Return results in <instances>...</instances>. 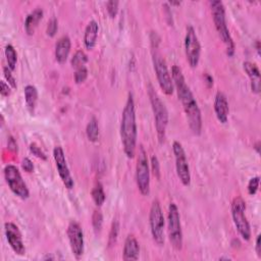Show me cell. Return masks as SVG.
Returning <instances> with one entry per match:
<instances>
[{"mask_svg":"<svg viewBox=\"0 0 261 261\" xmlns=\"http://www.w3.org/2000/svg\"><path fill=\"white\" fill-rule=\"evenodd\" d=\"M8 149H10L12 151H18V145H16V141H14V139L12 138V137H10L8 138Z\"/></svg>","mask_w":261,"mask_h":261,"instance_id":"cell-39","label":"cell"},{"mask_svg":"<svg viewBox=\"0 0 261 261\" xmlns=\"http://www.w3.org/2000/svg\"><path fill=\"white\" fill-rule=\"evenodd\" d=\"M168 4H170V6H180V2H170Z\"/></svg>","mask_w":261,"mask_h":261,"instance_id":"cell-41","label":"cell"},{"mask_svg":"<svg viewBox=\"0 0 261 261\" xmlns=\"http://www.w3.org/2000/svg\"><path fill=\"white\" fill-rule=\"evenodd\" d=\"M58 30V22L56 18H52L47 24L46 33L49 37H54Z\"/></svg>","mask_w":261,"mask_h":261,"instance_id":"cell-30","label":"cell"},{"mask_svg":"<svg viewBox=\"0 0 261 261\" xmlns=\"http://www.w3.org/2000/svg\"><path fill=\"white\" fill-rule=\"evenodd\" d=\"M92 198H93V201L94 203L96 204V206L100 207L104 201H106V193H104V189H103V186L101 185V182H97L93 190H92Z\"/></svg>","mask_w":261,"mask_h":261,"instance_id":"cell-24","label":"cell"},{"mask_svg":"<svg viewBox=\"0 0 261 261\" xmlns=\"http://www.w3.org/2000/svg\"><path fill=\"white\" fill-rule=\"evenodd\" d=\"M4 178L10 191L18 198L26 200L30 196V191L27 184L22 180L20 170L14 164H8L4 168Z\"/></svg>","mask_w":261,"mask_h":261,"instance_id":"cell-10","label":"cell"},{"mask_svg":"<svg viewBox=\"0 0 261 261\" xmlns=\"http://www.w3.org/2000/svg\"><path fill=\"white\" fill-rule=\"evenodd\" d=\"M172 78L174 82V87L176 88L178 100L180 101L182 108L186 114L189 126L193 134L199 136L202 132V114L198 106V103L190 89L187 85L185 76L180 66L176 64L172 68Z\"/></svg>","mask_w":261,"mask_h":261,"instance_id":"cell-1","label":"cell"},{"mask_svg":"<svg viewBox=\"0 0 261 261\" xmlns=\"http://www.w3.org/2000/svg\"><path fill=\"white\" fill-rule=\"evenodd\" d=\"M22 168L26 172H34V164L32 160L28 158H24L22 162Z\"/></svg>","mask_w":261,"mask_h":261,"instance_id":"cell-36","label":"cell"},{"mask_svg":"<svg viewBox=\"0 0 261 261\" xmlns=\"http://www.w3.org/2000/svg\"><path fill=\"white\" fill-rule=\"evenodd\" d=\"M230 212L234 226L244 241H250L251 228L246 216V203L240 196L234 197L230 204Z\"/></svg>","mask_w":261,"mask_h":261,"instance_id":"cell-6","label":"cell"},{"mask_svg":"<svg viewBox=\"0 0 261 261\" xmlns=\"http://www.w3.org/2000/svg\"><path fill=\"white\" fill-rule=\"evenodd\" d=\"M136 184L139 192L143 196L150 193V168L147 153L142 145L139 146V152L136 164Z\"/></svg>","mask_w":261,"mask_h":261,"instance_id":"cell-9","label":"cell"},{"mask_svg":"<svg viewBox=\"0 0 261 261\" xmlns=\"http://www.w3.org/2000/svg\"><path fill=\"white\" fill-rule=\"evenodd\" d=\"M0 87H2V89H0V93H2V95L4 97H8L12 93V90H10V86L6 83V81H2V83H0Z\"/></svg>","mask_w":261,"mask_h":261,"instance_id":"cell-37","label":"cell"},{"mask_svg":"<svg viewBox=\"0 0 261 261\" xmlns=\"http://www.w3.org/2000/svg\"><path fill=\"white\" fill-rule=\"evenodd\" d=\"M256 47H257V51H258V54H259V52H260V42L259 41L256 42Z\"/></svg>","mask_w":261,"mask_h":261,"instance_id":"cell-42","label":"cell"},{"mask_svg":"<svg viewBox=\"0 0 261 261\" xmlns=\"http://www.w3.org/2000/svg\"><path fill=\"white\" fill-rule=\"evenodd\" d=\"M254 148L256 149L257 153L259 154V152H260V142H257V143L254 145Z\"/></svg>","mask_w":261,"mask_h":261,"instance_id":"cell-40","label":"cell"},{"mask_svg":"<svg viewBox=\"0 0 261 261\" xmlns=\"http://www.w3.org/2000/svg\"><path fill=\"white\" fill-rule=\"evenodd\" d=\"M72 48V42L68 36H62L58 39V41L56 44V60L58 64H64L70 56Z\"/></svg>","mask_w":261,"mask_h":261,"instance_id":"cell-18","label":"cell"},{"mask_svg":"<svg viewBox=\"0 0 261 261\" xmlns=\"http://www.w3.org/2000/svg\"><path fill=\"white\" fill-rule=\"evenodd\" d=\"M118 2H114V0H110L106 4V10L112 18H114L118 12Z\"/></svg>","mask_w":261,"mask_h":261,"instance_id":"cell-34","label":"cell"},{"mask_svg":"<svg viewBox=\"0 0 261 261\" xmlns=\"http://www.w3.org/2000/svg\"><path fill=\"white\" fill-rule=\"evenodd\" d=\"M68 238L70 250L76 259H80L84 254V232L81 226L76 222H70L68 226Z\"/></svg>","mask_w":261,"mask_h":261,"instance_id":"cell-13","label":"cell"},{"mask_svg":"<svg viewBox=\"0 0 261 261\" xmlns=\"http://www.w3.org/2000/svg\"><path fill=\"white\" fill-rule=\"evenodd\" d=\"M147 92L151 103V108L154 114L156 133H158V138L160 143L162 144L166 137V128L168 124V112L166 104L162 102L160 95L155 91L152 84L150 83L147 86Z\"/></svg>","mask_w":261,"mask_h":261,"instance_id":"cell-3","label":"cell"},{"mask_svg":"<svg viewBox=\"0 0 261 261\" xmlns=\"http://www.w3.org/2000/svg\"><path fill=\"white\" fill-rule=\"evenodd\" d=\"M172 152L174 155L178 178L182 185L185 187H189L191 184V172L184 147L180 142L174 141L172 144Z\"/></svg>","mask_w":261,"mask_h":261,"instance_id":"cell-11","label":"cell"},{"mask_svg":"<svg viewBox=\"0 0 261 261\" xmlns=\"http://www.w3.org/2000/svg\"><path fill=\"white\" fill-rule=\"evenodd\" d=\"M214 112L220 122L226 124L228 120L230 108L226 96L222 92H218L214 98Z\"/></svg>","mask_w":261,"mask_h":261,"instance_id":"cell-16","label":"cell"},{"mask_svg":"<svg viewBox=\"0 0 261 261\" xmlns=\"http://www.w3.org/2000/svg\"><path fill=\"white\" fill-rule=\"evenodd\" d=\"M259 182H260V178H259V176H254V178H252L249 180L248 187H247L249 195L254 196V195L257 193L258 188H259Z\"/></svg>","mask_w":261,"mask_h":261,"instance_id":"cell-32","label":"cell"},{"mask_svg":"<svg viewBox=\"0 0 261 261\" xmlns=\"http://www.w3.org/2000/svg\"><path fill=\"white\" fill-rule=\"evenodd\" d=\"M151 168L153 172V174L156 178H160V164L158 162V158L156 155H153L151 158Z\"/></svg>","mask_w":261,"mask_h":261,"instance_id":"cell-33","label":"cell"},{"mask_svg":"<svg viewBox=\"0 0 261 261\" xmlns=\"http://www.w3.org/2000/svg\"><path fill=\"white\" fill-rule=\"evenodd\" d=\"M168 232L172 246L180 251L182 248V230L180 224V216L176 203L172 202L168 212Z\"/></svg>","mask_w":261,"mask_h":261,"instance_id":"cell-8","label":"cell"},{"mask_svg":"<svg viewBox=\"0 0 261 261\" xmlns=\"http://www.w3.org/2000/svg\"><path fill=\"white\" fill-rule=\"evenodd\" d=\"M139 255H140V246L137 239L133 236V234H128L124 241L122 259L124 261L138 260Z\"/></svg>","mask_w":261,"mask_h":261,"instance_id":"cell-17","label":"cell"},{"mask_svg":"<svg viewBox=\"0 0 261 261\" xmlns=\"http://www.w3.org/2000/svg\"><path fill=\"white\" fill-rule=\"evenodd\" d=\"M118 232H120V222H118V220H114L112 224V228H110V232L108 247L114 246V244L116 243L118 237Z\"/></svg>","mask_w":261,"mask_h":261,"instance_id":"cell-27","label":"cell"},{"mask_svg":"<svg viewBox=\"0 0 261 261\" xmlns=\"http://www.w3.org/2000/svg\"><path fill=\"white\" fill-rule=\"evenodd\" d=\"M4 78L6 80L8 81V84L12 88V89H16L18 85H16V81L14 79V76L12 74V70L8 68V66H4Z\"/></svg>","mask_w":261,"mask_h":261,"instance_id":"cell-31","label":"cell"},{"mask_svg":"<svg viewBox=\"0 0 261 261\" xmlns=\"http://www.w3.org/2000/svg\"><path fill=\"white\" fill-rule=\"evenodd\" d=\"M185 54L187 62L191 68H197L200 62L201 45L192 26H188L185 36Z\"/></svg>","mask_w":261,"mask_h":261,"instance_id":"cell-12","label":"cell"},{"mask_svg":"<svg viewBox=\"0 0 261 261\" xmlns=\"http://www.w3.org/2000/svg\"><path fill=\"white\" fill-rule=\"evenodd\" d=\"M149 224L154 242L160 246H162L164 244L166 222L160 202L158 199L153 200L152 202L149 214Z\"/></svg>","mask_w":261,"mask_h":261,"instance_id":"cell-7","label":"cell"},{"mask_svg":"<svg viewBox=\"0 0 261 261\" xmlns=\"http://www.w3.org/2000/svg\"><path fill=\"white\" fill-rule=\"evenodd\" d=\"M86 135L89 141L97 142L99 139V126L96 118H92L86 128Z\"/></svg>","mask_w":261,"mask_h":261,"instance_id":"cell-23","label":"cell"},{"mask_svg":"<svg viewBox=\"0 0 261 261\" xmlns=\"http://www.w3.org/2000/svg\"><path fill=\"white\" fill-rule=\"evenodd\" d=\"M24 101L27 108L30 110V112H34L36 108V104L38 101V91L37 88L33 85H27L24 90Z\"/></svg>","mask_w":261,"mask_h":261,"instance_id":"cell-22","label":"cell"},{"mask_svg":"<svg viewBox=\"0 0 261 261\" xmlns=\"http://www.w3.org/2000/svg\"><path fill=\"white\" fill-rule=\"evenodd\" d=\"M99 26L96 20H90L84 33V45L88 50H92L97 42Z\"/></svg>","mask_w":261,"mask_h":261,"instance_id":"cell-20","label":"cell"},{"mask_svg":"<svg viewBox=\"0 0 261 261\" xmlns=\"http://www.w3.org/2000/svg\"><path fill=\"white\" fill-rule=\"evenodd\" d=\"M255 250L259 258H261V234H258L256 238V245H255Z\"/></svg>","mask_w":261,"mask_h":261,"instance_id":"cell-38","label":"cell"},{"mask_svg":"<svg viewBox=\"0 0 261 261\" xmlns=\"http://www.w3.org/2000/svg\"><path fill=\"white\" fill-rule=\"evenodd\" d=\"M29 148H30L31 153H32L33 155H35L36 158H40V160H47L46 154L42 151V149H41L37 144L32 143Z\"/></svg>","mask_w":261,"mask_h":261,"instance_id":"cell-35","label":"cell"},{"mask_svg":"<svg viewBox=\"0 0 261 261\" xmlns=\"http://www.w3.org/2000/svg\"><path fill=\"white\" fill-rule=\"evenodd\" d=\"M54 158L56 162V166L60 174V180H62L64 185L66 189L72 190L74 186V182L72 180V176L70 174L66 160V154L64 149L60 146H56L54 149Z\"/></svg>","mask_w":261,"mask_h":261,"instance_id":"cell-14","label":"cell"},{"mask_svg":"<svg viewBox=\"0 0 261 261\" xmlns=\"http://www.w3.org/2000/svg\"><path fill=\"white\" fill-rule=\"evenodd\" d=\"M87 62H88V56L83 50H78L70 60L72 66L76 70L84 68Z\"/></svg>","mask_w":261,"mask_h":261,"instance_id":"cell-25","label":"cell"},{"mask_svg":"<svg viewBox=\"0 0 261 261\" xmlns=\"http://www.w3.org/2000/svg\"><path fill=\"white\" fill-rule=\"evenodd\" d=\"M120 130V139H122L124 152L128 158L132 160L136 155L137 136H138L135 101L132 93H128L126 106L122 110Z\"/></svg>","mask_w":261,"mask_h":261,"instance_id":"cell-2","label":"cell"},{"mask_svg":"<svg viewBox=\"0 0 261 261\" xmlns=\"http://www.w3.org/2000/svg\"><path fill=\"white\" fill-rule=\"evenodd\" d=\"M103 224V216L100 210H95L92 216V226L96 234L100 232Z\"/></svg>","mask_w":261,"mask_h":261,"instance_id":"cell-28","label":"cell"},{"mask_svg":"<svg viewBox=\"0 0 261 261\" xmlns=\"http://www.w3.org/2000/svg\"><path fill=\"white\" fill-rule=\"evenodd\" d=\"M243 68L245 72L248 74L250 79V84H251V91L254 94H259L260 93V72L258 66L251 62H245L243 64Z\"/></svg>","mask_w":261,"mask_h":261,"instance_id":"cell-19","label":"cell"},{"mask_svg":"<svg viewBox=\"0 0 261 261\" xmlns=\"http://www.w3.org/2000/svg\"><path fill=\"white\" fill-rule=\"evenodd\" d=\"M152 62H153V68L154 72L156 74V78H158V82L160 84V89L166 95H172L174 93V87L172 78L170 76V72L168 70L166 62L164 58L158 51V45L152 42Z\"/></svg>","mask_w":261,"mask_h":261,"instance_id":"cell-5","label":"cell"},{"mask_svg":"<svg viewBox=\"0 0 261 261\" xmlns=\"http://www.w3.org/2000/svg\"><path fill=\"white\" fill-rule=\"evenodd\" d=\"M88 78V70L86 66L76 70L74 72V82L76 84H82L84 83Z\"/></svg>","mask_w":261,"mask_h":261,"instance_id":"cell-29","label":"cell"},{"mask_svg":"<svg viewBox=\"0 0 261 261\" xmlns=\"http://www.w3.org/2000/svg\"><path fill=\"white\" fill-rule=\"evenodd\" d=\"M4 232L6 240L16 255L22 256L26 253V247L22 241V234L16 224L14 222H6L4 224Z\"/></svg>","mask_w":261,"mask_h":261,"instance_id":"cell-15","label":"cell"},{"mask_svg":"<svg viewBox=\"0 0 261 261\" xmlns=\"http://www.w3.org/2000/svg\"><path fill=\"white\" fill-rule=\"evenodd\" d=\"M210 4L216 29L218 33L220 38L226 45V54L228 56H232L234 54V48H236V46H234V42L228 28L226 18V8L224 6V2H220V0H212Z\"/></svg>","mask_w":261,"mask_h":261,"instance_id":"cell-4","label":"cell"},{"mask_svg":"<svg viewBox=\"0 0 261 261\" xmlns=\"http://www.w3.org/2000/svg\"><path fill=\"white\" fill-rule=\"evenodd\" d=\"M43 18V10L41 8H36L30 12L24 20V31L29 36L34 35L40 20Z\"/></svg>","mask_w":261,"mask_h":261,"instance_id":"cell-21","label":"cell"},{"mask_svg":"<svg viewBox=\"0 0 261 261\" xmlns=\"http://www.w3.org/2000/svg\"><path fill=\"white\" fill-rule=\"evenodd\" d=\"M6 58L8 60V66L12 70H14L16 66V62H18V54H16V51L14 49V47L12 44H8L6 46Z\"/></svg>","mask_w":261,"mask_h":261,"instance_id":"cell-26","label":"cell"}]
</instances>
